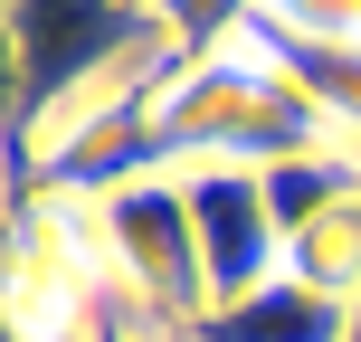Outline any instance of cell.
<instances>
[{
  "instance_id": "obj_3",
  "label": "cell",
  "mask_w": 361,
  "mask_h": 342,
  "mask_svg": "<svg viewBox=\"0 0 361 342\" xmlns=\"http://www.w3.org/2000/svg\"><path fill=\"white\" fill-rule=\"evenodd\" d=\"M180 190H190V228H200V267H209V314L219 305H247L257 286H276L286 276V228H276L267 209V171H180Z\"/></svg>"
},
{
  "instance_id": "obj_7",
  "label": "cell",
  "mask_w": 361,
  "mask_h": 342,
  "mask_svg": "<svg viewBox=\"0 0 361 342\" xmlns=\"http://www.w3.org/2000/svg\"><path fill=\"white\" fill-rule=\"evenodd\" d=\"M10 219H19V162H10V143H0V248H10Z\"/></svg>"
},
{
  "instance_id": "obj_2",
  "label": "cell",
  "mask_w": 361,
  "mask_h": 342,
  "mask_svg": "<svg viewBox=\"0 0 361 342\" xmlns=\"http://www.w3.org/2000/svg\"><path fill=\"white\" fill-rule=\"evenodd\" d=\"M95 228H105V267H114V286L133 295V314H143L152 333L190 342L200 324H209V267H200L190 190H180L171 171L105 190V200H95Z\"/></svg>"
},
{
  "instance_id": "obj_4",
  "label": "cell",
  "mask_w": 361,
  "mask_h": 342,
  "mask_svg": "<svg viewBox=\"0 0 361 342\" xmlns=\"http://www.w3.org/2000/svg\"><path fill=\"white\" fill-rule=\"evenodd\" d=\"M343 324H352V305L314 295L305 276H276V286H257L247 305H219L190 342H343Z\"/></svg>"
},
{
  "instance_id": "obj_8",
  "label": "cell",
  "mask_w": 361,
  "mask_h": 342,
  "mask_svg": "<svg viewBox=\"0 0 361 342\" xmlns=\"http://www.w3.org/2000/svg\"><path fill=\"white\" fill-rule=\"evenodd\" d=\"M0 342H29V324H19V314H10V305H0Z\"/></svg>"
},
{
  "instance_id": "obj_5",
  "label": "cell",
  "mask_w": 361,
  "mask_h": 342,
  "mask_svg": "<svg viewBox=\"0 0 361 342\" xmlns=\"http://www.w3.org/2000/svg\"><path fill=\"white\" fill-rule=\"evenodd\" d=\"M19 95H29L19 86V29H10V10H0V143L19 133Z\"/></svg>"
},
{
  "instance_id": "obj_1",
  "label": "cell",
  "mask_w": 361,
  "mask_h": 342,
  "mask_svg": "<svg viewBox=\"0 0 361 342\" xmlns=\"http://www.w3.org/2000/svg\"><path fill=\"white\" fill-rule=\"evenodd\" d=\"M105 228H95V200L67 190H29L10 219V248H0V305L29 324V342H86L105 314Z\"/></svg>"
},
{
  "instance_id": "obj_9",
  "label": "cell",
  "mask_w": 361,
  "mask_h": 342,
  "mask_svg": "<svg viewBox=\"0 0 361 342\" xmlns=\"http://www.w3.org/2000/svg\"><path fill=\"white\" fill-rule=\"evenodd\" d=\"M343 342H361V305H352V324H343Z\"/></svg>"
},
{
  "instance_id": "obj_6",
  "label": "cell",
  "mask_w": 361,
  "mask_h": 342,
  "mask_svg": "<svg viewBox=\"0 0 361 342\" xmlns=\"http://www.w3.org/2000/svg\"><path fill=\"white\" fill-rule=\"evenodd\" d=\"M86 342H171V333H152L143 314H124V305H105V314H95V333H86Z\"/></svg>"
}]
</instances>
